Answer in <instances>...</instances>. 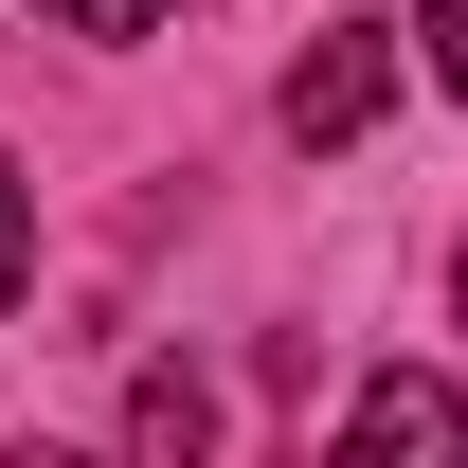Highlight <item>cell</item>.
Masks as SVG:
<instances>
[{
  "instance_id": "6da1fadb",
  "label": "cell",
  "mask_w": 468,
  "mask_h": 468,
  "mask_svg": "<svg viewBox=\"0 0 468 468\" xmlns=\"http://www.w3.org/2000/svg\"><path fill=\"white\" fill-rule=\"evenodd\" d=\"M378 90H397V55H378L360 18H324V37L289 55V144H360V126H378Z\"/></svg>"
},
{
  "instance_id": "7a4b0ae2",
  "label": "cell",
  "mask_w": 468,
  "mask_h": 468,
  "mask_svg": "<svg viewBox=\"0 0 468 468\" xmlns=\"http://www.w3.org/2000/svg\"><path fill=\"white\" fill-rule=\"evenodd\" d=\"M343 451H468V397H451V378H360V397H343Z\"/></svg>"
},
{
  "instance_id": "5b68a950",
  "label": "cell",
  "mask_w": 468,
  "mask_h": 468,
  "mask_svg": "<svg viewBox=\"0 0 468 468\" xmlns=\"http://www.w3.org/2000/svg\"><path fill=\"white\" fill-rule=\"evenodd\" d=\"M414 37H432V72H451V90H468V0H432V18H414Z\"/></svg>"
},
{
  "instance_id": "277c9868",
  "label": "cell",
  "mask_w": 468,
  "mask_h": 468,
  "mask_svg": "<svg viewBox=\"0 0 468 468\" xmlns=\"http://www.w3.org/2000/svg\"><path fill=\"white\" fill-rule=\"evenodd\" d=\"M18 271H37V217H18V163H0V306H18Z\"/></svg>"
},
{
  "instance_id": "3957f363",
  "label": "cell",
  "mask_w": 468,
  "mask_h": 468,
  "mask_svg": "<svg viewBox=\"0 0 468 468\" xmlns=\"http://www.w3.org/2000/svg\"><path fill=\"white\" fill-rule=\"evenodd\" d=\"M37 18H72V37H144L163 0H37Z\"/></svg>"
},
{
  "instance_id": "8992f818",
  "label": "cell",
  "mask_w": 468,
  "mask_h": 468,
  "mask_svg": "<svg viewBox=\"0 0 468 468\" xmlns=\"http://www.w3.org/2000/svg\"><path fill=\"white\" fill-rule=\"evenodd\" d=\"M451 289H468V271H451Z\"/></svg>"
}]
</instances>
